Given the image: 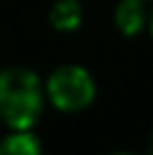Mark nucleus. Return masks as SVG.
<instances>
[{"label":"nucleus","mask_w":153,"mask_h":155,"mask_svg":"<svg viewBox=\"0 0 153 155\" xmlns=\"http://www.w3.org/2000/svg\"><path fill=\"white\" fill-rule=\"evenodd\" d=\"M115 155H127V153H115Z\"/></svg>","instance_id":"6e6552de"},{"label":"nucleus","mask_w":153,"mask_h":155,"mask_svg":"<svg viewBox=\"0 0 153 155\" xmlns=\"http://www.w3.org/2000/svg\"><path fill=\"white\" fill-rule=\"evenodd\" d=\"M115 25H117L120 33H125V36L140 33L143 25H145L143 0H123V3L115 8Z\"/></svg>","instance_id":"7ed1b4c3"},{"label":"nucleus","mask_w":153,"mask_h":155,"mask_svg":"<svg viewBox=\"0 0 153 155\" xmlns=\"http://www.w3.org/2000/svg\"><path fill=\"white\" fill-rule=\"evenodd\" d=\"M94 94H97V84H94L92 74L84 66H76V64L59 66L46 81V97L61 112L87 109L92 104Z\"/></svg>","instance_id":"f03ea898"},{"label":"nucleus","mask_w":153,"mask_h":155,"mask_svg":"<svg viewBox=\"0 0 153 155\" xmlns=\"http://www.w3.org/2000/svg\"><path fill=\"white\" fill-rule=\"evenodd\" d=\"M148 150H151V155H153V135H151V143H148Z\"/></svg>","instance_id":"423d86ee"},{"label":"nucleus","mask_w":153,"mask_h":155,"mask_svg":"<svg viewBox=\"0 0 153 155\" xmlns=\"http://www.w3.org/2000/svg\"><path fill=\"white\" fill-rule=\"evenodd\" d=\"M151 33H153V15H151Z\"/></svg>","instance_id":"0eeeda50"},{"label":"nucleus","mask_w":153,"mask_h":155,"mask_svg":"<svg viewBox=\"0 0 153 155\" xmlns=\"http://www.w3.org/2000/svg\"><path fill=\"white\" fill-rule=\"evenodd\" d=\"M49 21L61 33L76 31L82 25V5L76 0H56L51 13H49Z\"/></svg>","instance_id":"20e7f679"},{"label":"nucleus","mask_w":153,"mask_h":155,"mask_svg":"<svg viewBox=\"0 0 153 155\" xmlns=\"http://www.w3.org/2000/svg\"><path fill=\"white\" fill-rule=\"evenodd\" d=\"M0 155H41V143L28 130H13V135L0 140Z\"/></svg>","instance_id":"39448f33"},{"label":"nucleus","mask_w":153,"mask_h":155,"mask_svg":"<svg viewBox=\"0 0 153 155\" xmlns=\"http://www.w3.org/2000/svg\"><path fill=\"white\" fill-rule=\"evenodd\" d=\"M41 79L23 66H10L0 71V122L10 130H31L43 112Z\"/></svg>","instance_id":"f257e3e1"}]
</instances>
